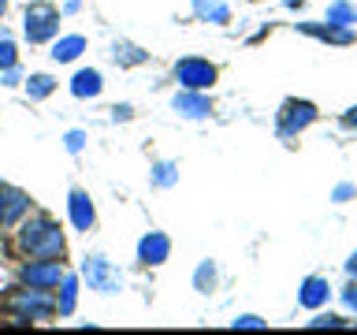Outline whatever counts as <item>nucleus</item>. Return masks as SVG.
<instances>
[{"label":"nucleus","mask_w":357,"mask_h":335,"mask_svg":"<svg viewBox=\"0 0 357 335\" xmlns=\"http://www.w3.org/2000/svg\"><path fill=\"white\" fill-rule=\"evenodd\" d=\"M19 246L33 257H60L63 253V234L56 223H49L45 216H30L19 228Z\"/></svg>","instance_id":"f257e3e1"},{"label":"nucleus","mask_w":357,"mask_h":335,"mask_svg":"<svg viewBox=\"0 0 357 335\" xmlns=\"http://www.w3.org/2000/svg\"><path fill=\"white\" fill-rule=\"evenodd\" d=\"M11 313H15V320H38V317H49V313H56V302L45 295L41 287L15 290V295H11Z\"/></svg>","instance_id":"f03ea898"},{"label":"nucleus","mask_w":357,"mask_h":335,"mask_svg":"<svg viewBox=\"0 0 357 335\" xmlns=\"http://www.w3.org/2000/svg\"><path fill=\"white\" fill-rule=\"evenodd\" d=\"M56 27H60V15H56L52 4H33L26 11V38L30 41H49Z\"/></svg>","instance_id":"7ed1b4c3"},{"label":"nucleus","mask_w":357,"mask_h":335,"mask_svg":"<svg viewBox=\"0 0 357 335\" xmlns=\"http://www.w3.org/2000/svg\"><path fill=\"white\" fill-rule=\"evenodd\" d=\"M175 75H178V82L190 86V89H205V86H212V78H216V67L205 64V60H183L175 67Z\"/></svg>","instance_id":"20e7f679"},{"label":"nucleus","mask_w":357,"mask_h":335,"mask_svg":"<svg viewBox=\"0 0 357 335\" xmlns=\"http://www.w3.org/2000/svg\"><path fill=\"white\" fill-rule=\"evenodd\" d=\"M22 279H26L30 287H56L63 279V265L60 261H52V257H41V265H30V268H22Z\"/></svg>","instance_id":"39448f33"},{"label":"nucleus","mask_w":357,"mask_h":335,"mask_svg":"<svg viewBox=\"0 0 357 335\" xmlns=\"http://www.w3.org/2000/svg\"><path fill=\"white\" fill-rule=\"evenodd\" d=\"M86 279H89V287H97V290H119V272L112 268L105 257H93V261H86Z\"/></svg>","instance_id":"423d86ee"},{"label":"nucleus","mask_w":357,"mask_h":335,"mask_svg":"<svg viewBox=\"0 0 357 335\" xmlns=\"http://www.w3.org/2000/svg\"><path fill=\"white\" fill-rule=\"evenodd\" d=\"M167 250H172V246H167L164 234H145L142 246H138V253H142L145 265H160L164 257H167Z\"/></svg>","instance_id":"0eeeda50"},{"label":"nucleus","mask_w":357,"mask_h":335,"mask_svg":"<svg viewBox=\"0 0 357 335\" xmlns=\"http://www.w3.org/2000/svg\"><path fill=\"white\" fill-rule=\"evenodd\" d=\"M71 220H75V228H82L89 231V223H93V205H89V198L86 194H71Z\"/></svg>","instance_id":"6e6552de"},{"label":"nucleus","mask_w":357,"mask_h":335,"mask_svg":"<svg viewBox=\"0 0 357 335\" xmlns=\"http://www.w3.org/2000/svg\"><path fill=\"white\" fill-rule=\"evenodd\" d=\"M75 97H93V94H100V75L97 71H82L75 78Z\"/></svg>","instance_id":"1a4fd4ad"},{"label":"nucleus","mask_w":357,"mask_h":335,"mask_svg":"<svg viewBox=\"0 0 357 335\" xmlns=\"http://www.w3.org/2000/svg\"><path fill=\"white\" fill-rule=\"evenodd\" d=\"M86 49V41L82 38H78V34H75V38H63V41H56V49H52V56H56V60H75V56L78 52H82Z\"/></svg>","instance_id":"9d476101"},{"label":"nucleus","mask_w":357,"mask_h":335,"mask_svg":"<svg viewBox=\"0 0 357 335\" xmlns=\"http://www.w3.org/2000/svg\"><path fill=\"white\" fill-rule=\"evenodd\" d=\"M175 108H178V112H186V116H205V112H208V100L183 94V97H175Z\"/></svg>","instance_id":"9b49d317"},{"label":"nucleus","mask_w":357,"mask_h":335,"mask_svg":"<svg viewBox=\"0 0 357 335\" xmlns=\"http://www.w3.org/2000/svg\"><path fill=\"white\" fill-rule=\"evenodd\" d=\"M197 11L208 19H227V8H223L220 0H197Z\"/></svg>","instance_id":"f8f14e48"},{"label":"nucleus","mask_w":357,"mask_h":335,"mask_svg":"<svg viewBox=\"0 0 357 335\" xmlns=\"http://www.w3.org/2000/svg\"><path fill=\"white\" fill-rule=\"evenodd\" d=\"M45 94H52V78L49 75H33L30 78V97H45Z\"/></svg>","instance_id":"ddd939ff"},{"label":"nucleus","mask_w":357,"mask_h":335,"mask_svg":"<svg viewBox=\"0 0 357 335\" xmlns=\"http://www.w3.org/2000/svg\"><path fill=\"white\" fill-rule=\"evenodd\" d=\"M11 64H15V45L8 38H0V71H8Z\"/></svg>","instance_id":"4468645a"},{"label":"nucleus","mask_w":357,"mask_h":335,"mask_svg":"<svg viewBox=\"0 0 357 335\" xmlns=\"http://www.w3.org/2000/svg\"><path fill=\"white\" fill-rule=\"evenodd\" d=\"M320 298H324V283H317V279H312V283L305 287V306H317Z\"/></svg>","instance_id":"2eb2a0df"},{"label":"nucleus","mask_w":357,"mask_h":335,"mask_svg":"<svg viewBox=\"0 0 357 335\" xmlns=\"http://www.w3.org/2000/svg\"><path fill=\"white\" fill-rule=\"evenodd\" d=\"M78 145H82V134H78V131L67 134V149H78Z\"/></svg>","instance_id":"dca6fc26"},{"label":"nucleus","mask_w":357,"mask_h":335,"mask_svg":"<svg viewBox=\"0 0 357 335\" xmlns=\"http://www.w3.org/2000/svg\"><path fill=\"white\" fill-rule=\"evenodd\" d=\"M0 15H4V0H0Z\"/></svg>","instance_id":"f3484780"},{"label":"nucleus","mask_w":357,"mask_h":335,"mask_svg":"<svg viewBox=\"0 0 357 335\" xmlns=\"http://www.w3.org/2000/svg\"><path fill=\"white\" fill-rule=\"evenodd\" d=\"M354 119H357V112H354Z\"/></svg>","instance_id":"a211bd4d"}]
</instances>
